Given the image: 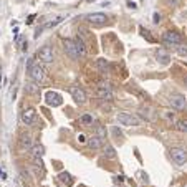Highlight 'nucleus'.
<instances>
[{
  "label": "nucleus",
  "mask_w": 187,
  "mask_h": 187,
  "mask_svg": "<svg viewBox=\"0 0 187 187\" xmlns=\"http://www.w3.org/2000/svg\"><path fill=\"white\" fill-rule=\"evenodd\" d=\"M28 73H30L32 80H33L36 84H40L45 80V70H43V66L40 63H33L32 60L28 62Z\"/></svg>",
  "instance_id": "f257e3e1"
},
{
  "label": "nucleus",
  "mask_w": 187,
  "mask_h": 187,
  "mask_svg": "<svg viewBox=\"0 0 187 187\" xmlns=\"http://www.w3.org/2000/svg\"><path fill=\"white\" fill-rule=\"evenodd\" d=\"M116 119L119 121L121 124L124 126H139L141 124V118L136 116V114H129V113H118Z\"/></svg>",
  "instance_id": "f03ea898"
},
{
  "label": "nucleus",
  "mask_w": 187,
  "mask_h": 187,
  "mask_svg": "<svg viewBox=\"0 0 187 187\" xmlns=\"http://www.w3.org/2000/svg\"><path fill=\"white\" fill-rule=\"evenodd\" d=\"M170 157H172L176 166H184L187 162V151L182 148H174L172 151H170Z\"/></svg>",
  "instance_id": "7ed1b4c3"
},
{
  "label": "nucleus",
  "mask_w": 187,
  "mask_h": 187,
  "mask_svg": "<svg viewBox=\"0 0 187 187\" xmlns=\"http://www.w3.org/2000/svg\"><path fill=\"white\" fill-rule=\"evenodd\" d=\"M162 40H164L166 45H170V47H179L181 42H182V36L179 35L177 32L169 30V32H166V33L162 35Z\"/></svg>",
  "instance_id": "20e7f679"
},
{
  "label": "nucleus",
  "mask_w": 187,
  "mask_h": 187,
  "mask_svg": "<svg viewBox=\"0 0 187 187\" xmlns=\"http://www.w3.org/2000/svg\"><path fill=\"white\" fill-rule=\"evenodd\" d=\"M36 56H38L43 63H51L55 60V51L51 47H42L36 51Z\"/></svg>",
  "instance_id": "39448f33"
},
{
  "label": "nucleus",
  "mask_w": 187,
  "mask_h": 187,
  "mask_svg": "<svg viewBox=\"0 0 187 187\" xmlns=\"http://www.w3.org/2000/svg\"><path fill=\"white\" fill-rule=\"evenodd\" d=\"M98 96L99 99H104V101H111L113 99V93H111V86H109V83L106 81H101L98 84Z\"/></svg>",
  "instance_id": "423d86ee"
},
{
  "label": "nucleus",
  "mask_w": 187,
  "mask_h": 187,
  "mask_svg": "<svg viewBox=\"0 0 187 187\" xmlns=\"http://www.w3.org/2000/svg\"><path fill=\"white\" fill-rule=\"evenodd\" d=\"M45 101H47V104H50V106H60V104L63 103V98L60 93L56 91H48L47 95H45Z\"/></svg>",
  "instance_id": "0eeeda50"
},
{
  "label": "nucleus",
  "mask_w": 187,
  "mask_h": 187,
  "mask_svg": "<svg viewBox=\"0 0 187 187\" xmlns=\"http://www.w3.org/2000/svg\"><path fill=\"white\" fill-rule=\"evenodd\" d=\"M70 93H71L73 99H75L78 104L86 103V93H84V89H81L80 86H70Z\"/></svg>",
  "instance_id": "6e6552de"
},
{
  "label": "nucleus",
  "mask_w": 187,
  "mask_h": 187,
  "mask_svg": "<svg viewBox=\"0 0 187 187\" xmlns=\"http://www.w3.org/2000/svg\"><path fill=\"white\" fill-rule=\"evenodd\" d=\"M35 119H36V111H35L33 108L23 109V113H22V123H23V124L30 126V124L35 123Z\"/></svg>",
  "instance_id": "1a4fd4ad"
},
{
  "label": "nucleus",
  "mask_w": 187,
  "mask_h": 187,
  "mask_svg": "<svg viewBox=\"0 0 187 187\" xmlns=\"http://www.w3.org/2000/svg\"><path fill=\"white\" fill-rule=\"evenodd\" d=\"M18 144L22 149H25V151H32V148H33V141H32V136L28 133H22L18 137Z\"/></svg>",
  "instance_id": "9d476101"
},
{
  "label": "nucleus",
  "mask_w": 187,
  "mask_h": 187,
  "mask_svg": "<svg viewBox=\"0 0 187 187\" xmlns=\"http://www.w3.org/2000/svg\"><path fill=\"white\" fill-rule=\"evenodd\" d=\"M86 20L93 25H104L108 22V17L104 13H89L86 15Z\"/></svg>",
  "instance_id": "9b49d317"
},
{
  "label": "nucleus",
  "mask_w": 187,
  "mask_h": 187,
  "mask_svg": "<svg viewBox=\"0 0 187 187\" xmlns=\"http://www.w3.org/2000/svg\"><path fill=\"white\" fill-rule=\"evenodd\" d=\"M170 101V106L176 108V109H185L187 108V103H185V98L182 95H174L169 98Z\"/></svg>",
  "instance_id": "f8f14e48"
},
{
  "label": "nucleus",
  "mask_w": 187,
  "mask_h": 187,
  "mask_svg": "<svg viewBox=\"0 0 187 187\" xmlns=\"http://www.w3.org/2000/svg\"><path fill=\"white\" fill-rule=\"evenodd\" d=\"M63 45H65V50H66V55L70 56L71 60L78 58V51H76V48H75V42H73V40H65Z\"/></svg>",
  "instance_id": "ddd939ff"
},
{
  "label": "nucleus",
  "mask_w": 187,
  "mask_h": 187,
  "mask_svg": "<svg viewBox=\"0 0 187 187\" xmlns=\"http://www.w3.org/2000/svg\"><path fill=\"white\" fill-rule=\"evenodd\" d=\"M73 42H75V48H76V51H78V56H86L88 55V48H86V45H84V40L83 38L76 36Z\"/></svg>",
  "instance_id": "4468645a"
},
{
  "label": "nucleus",
  "mask_w": 187,
  "mask_h": 187,
  "mask_svg": "<svg viewBox=\"0 0 187 187\" xmlns=\"http://www.w3.org/2000/svg\"><path fill=\"white\" fill-rule=\"evenodd\" d=\"M156 60H157L161 65H169V63H170V55L167 53V51H164V50H157Z\"/></svg>",
  "instance_id": "2eb2a0df"
},
{
  "label": "nucleus",
  "mask_w": 187,
  "mask_h": 187,
  "mask_svg": "<svg viewBox=\"0 0 187 187\" xmlns=\"http://www.w3.org/2000/svg\"><path fill=\"white\" fill-rule=\"evenodd\" d=\"M88 146L91 149H99V148H103V141H101L98 136H93L88 139Z\"/></svg>",
  "instance_id": "dca6fc26"
},
{
  "label": "nucleus",
  "mask_w": 187,
  "mask_h": 187,
  "mask_svg": "<svg viewBox=\"0 0 187 187\" xmlns=\"http://www.w3.org/2000/svg\"><path fill=\"white\" fill-rule=\"evenodd\" d=\"M103 156L104 157H109V159H113V157H116V149L113 148V146H103Z\"/></svg>",
  "instance_id": "f3484780"
},
{
  "label": "nucleus",
  "mask_w": 187,
  "mask_h": 187,
  "mask_svg": "<svg viewBox=\"0 0 187 187\" xmlns=\"http://www.w3.org/2000/svg\"><path fill=\"white\" fill-rule=\"evenodd\" d=\"M96 66H98V70L101 73H108V70H109V68H108L109 63L104 58H98V60H96Z\"/></svg>",
  "instance_id": "a211bd4d"
},
{
  "label": "nucleus",
  "mask_w": 187,
  "mask_h": 187,
  "mask_svg": "<svg viewBox=\"0 0 187 187\" xmlns=\"http://www.w3.org/2000/svg\"><path fill=\"white\" fill-rule=\"evenodd\" d=\"M32 151H33V156H35V157H42L43 154H45V148H43L40 143H36V144H33Z\"/></svg>",
  "instance_id": "6ab92c4d"
},
{
  "label": "nucleus",
  "mask_w": 187,
  "mask_h": 187,
  "mask_svg": "<svg viewBox=\"0 0 187 187\" xmlns=\"http://www.w3.org/2000/svg\"><path fill=\"white\" fill-rule=\"evenodd\" d=\"M95 133H96V136L99 137V139H103V137H106V128L104 126H101V124H96L95 126Z\"/></svg>",
  "instance_id": "aec40b11"
},
{
  "label": "nucleus",
  "mask_w": 187,
  "mask_h": 187,
  "mask_svg": "<svg viewBox=\"0 0 187 187\" xmlns=\"http://www.w3.org/2000/svg\"><path fill=\"white\" fill-rule=\"evenodd\" d=\"M176 128L179 129V131H182V133H187V118L179 119L177 123H176Z\"/></svg>",
  "instance_id": "412c9836"
},
{
  "label": "nucleus",
  "mask_w": 187,
  "mask_h": 187,
  "mask_svg": "<svg viewBox=\"0 0 187 187\" xmlns=\"http://www.w3.org/2000/svg\"><path fill=\"white\" fill-rule=\"evenodd\" d=\"M80 121L83 123L84 126H89V124H93V116L91 114H81V118H80Z\"/></svg>",
  "instance_id": "4be33fe9"
},
{
  "label": "nucleus",
  "mask_w": 187,
  "mask_h": 187,
  "mask_svg": "<svg viewBox=\"0 0 187 187\" xmlns=\"http://www.w3.org/2000/svg\"><path fill=\"white\" fill-rule=\"evenodd\" d=\"M60 179H62L65 184H68V185L73 184V179H71V176H70L68 172H62V174H60Z\"/></svg>",
  "instance_id": "5701e85b"
},
{
  "label": "nucleus",
  "mask_w": 187,
  "mask_h": 187,
  "mask_svg": "<svg viewBox=\"0 0 187 187\" xmlns=\"http://www.w3.org/2000/svg\"><path fill=\"white\" fill-rule=\"evenodd\" d=\"M99 106L103 111H111L113 109V104H111V101H104V99H101L99 101Z\"/></svg>",
  "instance_id": "b1692460"
},
{
  "label": "nucleus",
  "mask_w": 187,
  "mask_h": 187,
  "mask_svg": "<svg viewBox=\"0 0 187 187\" xmlns=\"http://www.w3.org/2000/svg\"><path fill=\"white\" fill-rule=\"evenodd\" d=\"M176 48H177V55L187 58V47H185V45H179V47H176Z\"/></svg>",
  "instance_id": "393cba45"
},
{
  "label": "nucleus",
  "mask_w": 187,
  "mask_h": 187,
  "mask_svg": "<svg viewBox=\"0 0 187 187\" xmlns=\"http://www.w3.org/2000/svg\"><path fill=\"white\" fill-rule=\"evenodd\" d=\"M152 15H154V17H152V22H154V23H159V22H161V13H159V12H154Z\"/></svg>",
  "instance_id": "a878e982"
},
{
  "label": "nucleus",
  "mask_w": 187,
  "mask_h": 187,
  "mask_svg": "<svg viewBox=\"0 0 187 187\" xmlns=\"http://www.w3.org/2000/svg\"><path fill=\"white\" fill-rule=\"evenodd\" d=\"M141 35H143V36H146V38L149 40V42H154V38L151 36V33H149V32H146V30H141Z\"/></svg>",
  "instance_id": "bb28decb"
},
{
  "label": "nucleus",
  "mask_w": 187,
  "mask_h": 187,
  "mask_svg": "<svg viewBox=\"0 0 187 187\" xmlns=\"http://www.w3.org/2000/svg\"><path fill=\"white\" fill-rule=\"evenodd\" d=\"M113 134H114L116 137H119L123 133H121V129H118V128H113Z\"/></svg>",
  "instance_id": "cd10ccee"
},
{
  "label": "nucleus",
  "mask_w": 187,
  "mask_h": 187,
  "mask_svg": "<svg viewBox=\"0 0 187 187\" xmlns=\"http://www.w3.org/2000/svg\"><path fill=\"white\" fill-rule=\"evenodd\" d=\"M27 89H28V91H30V93H33V95L36 93V88L33 86V84H28V86H27Z\"/></svg>",
  "instance_id": "c85d7f7f"
},
{
  "label": "nucleus",
  "mask_w": 187,
  "mask_h": 187,
  "mask_svg": "<svg viewBox=\"0 0 187 187\" xmlns=\"http://www.w3.org/2000/svg\"><path fill=\"white\" fill-rule=\"evenodd\" d=\"M166 118H167L169 121H172V119H174V118H176V116H174V113H166Z\"/></svg>",
  "instance_id": "c756f323"
},
{
  "label": "nucleus",
  "mask_w": 187,
  "mask_h": 187,
  "mask_svg": "<svg viewBox=\"0 0 187 187\" xmlns=\"http://www.w3.org/2000/svg\"><path fill=\"white\" fill-rule=\"evenodd\" d=\"M181 0H170V3H179Z\"/></svg>",
  "instance_id": "7c9ffc66"
},
{
  "label": "nucleus",
  "mask_w": 187,
  "mask_h": 187,
  "mask_svg": "<svg viewBox=\"0 0 187 187\" xmlns=\"http://www.w3.org/2000/svg\"><path fill=\"white\" fill-rule=\"evenodd\" d=\"M0 83H2V71H0Z\"/></svg>",
  "instance_id": "2f4dec72"
},
{
  "label": "nucleus",
  "mask_w": 187,
  "mask_h": 187,
  "mask_svg": "<svg viewBox=\"0 0 187 187\" xmlns=\"http://www.w3.org/2000/svg\"><path fill=\"white\" fill-rule=\"evenodd\" d=\"M185 84H187V78H185Z\"/></svg>",
  "instance_id": "473e14b6"
},
{
  "label": "nucleus",
  "mask_w": 187,
  "mask_h": 187,
  "mask_svg": "<svg viewBox=\"0 0 187 187\" xmlns=\"http://www.w3.org/2000/svg\"><path fill=\"white\" fill-rule=\"evenodd\" d=\"M184 187H187V184H185V185H184Z\"/></svg>",
  "instance_id": "72a5a7b5"
}]
</instances>
